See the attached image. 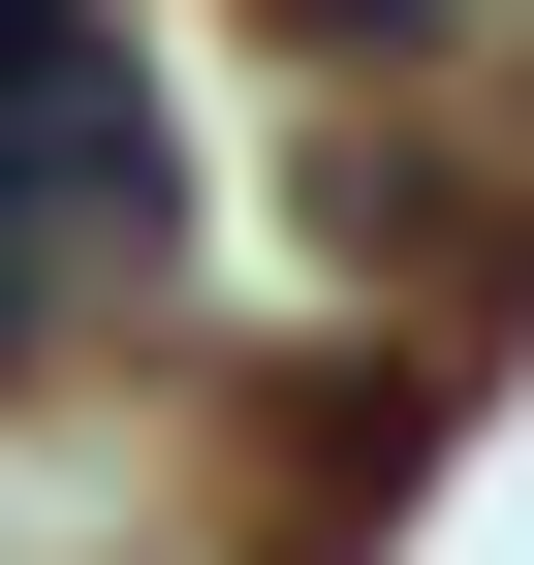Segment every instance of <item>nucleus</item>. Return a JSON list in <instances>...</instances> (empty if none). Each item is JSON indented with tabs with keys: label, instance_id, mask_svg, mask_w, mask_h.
<instances>
[{
	"label": "nucleus",
	"instance_id": "nucleus-2",
	"mask_svg": "<svg viewBox=\"0 0 534 565\" xmlns=\"http://www.w3.org/2000/svg\"><path fill=\"white\" fill-rule=\"evenodd\" d=\"M32 315H63V252H32V221H0V345H32Z\"/></svg>",
	"mask_w": 534,
	"mask_h": 565
},
{
	"label": "nucleus",
	"instance_id": "nucleus-1",
	"mask_svg": "<svg viewBox=\"0 0 534 565\" xmlns=\"http://www.w3.org/2000/svg\"><path fill=\"white\" fill-rule=\"evenodd\" d=\"M0 221H32V252L158 221V95H126V32H95V0H0Z\"/></svg>",
	"mask_w": 534,
	"mask_h": 565
}]
</instances>
